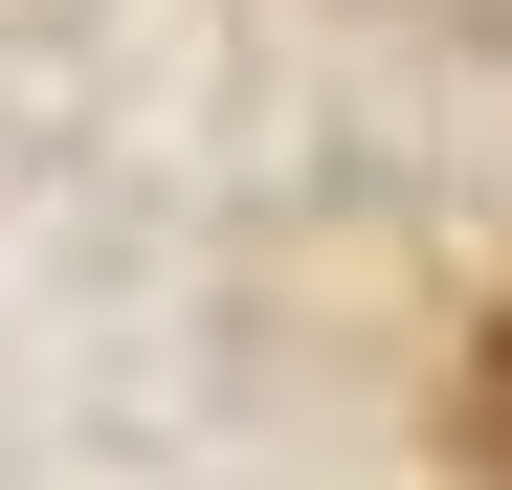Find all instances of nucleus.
I'll return each instance as SVG.
<instances>
[{
	"instance_id": "obj_1",
	"label": "nucleus",
	"mask_w": 512,
	"mask_h": 490,
	"mask_svg": "<svg viewBox=\"0 0 512 490\" xmlns=\"http://www.w3.org/2000/svg\"><path fill=\"white\" fill-rule=\"evenodd\" d=\"M468 446L512 468V312H490V357H468Z\"/></svg>"
}]
</instances>
